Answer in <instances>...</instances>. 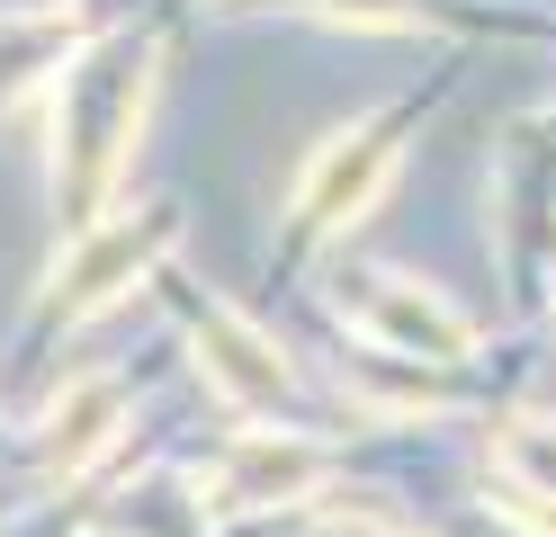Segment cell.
<instances>
[{"mask_svg": "<svg viewBox=\"0 0 556 537\" xmlns=\"http://www.w3.org/2000/svg\"><path fill=\"white\" fill-rule=\"evenodd\" d=\"M341 314H359V332L387 341L395 358H413V368H458V358L476 349V322L448 296H431V286L395 278V269L351 278V286H341Z\"/></svg>", "mask_w": 556, "mask_h": 537, "instance_id": "obj_1", "label": "cell"}, {"mask_svg": "<svg viewBox=\"0 0 556 537\" xmlns=\"http://www.w3.org/2000/svg\"><path fill=\"white\" fill-rule=\"evenodd\" d=\"M395 170V126H359V135H332L315 170L296 179V233H332V225H359V215L377 206V189H387Z\"/></svg>", "mask_w": 556, "mask_h": 537, "instance_id": "obj_2", "label": "cell"}, {"mask_svg": "<svg viewBox=\"0 0 556 537\" xmlns=\"http://www.w3.org/2000/svg\"><path fill=\"white\" fill-rule=\"evenodd\" d=\"M315 484H324V448H305V439H242L225 457V475H216V501L225 511H252V501H296Z\"/></svg>", "mask_w": 556, "mask_h": 537, "instance_id": "obj_3", "label": "cell"}, {"mask_svg": "<svg viewBox=\"0 0 556 537\" xmlns=\"http://www.w3.org/2000/svg\"><path fill=\"white\" fill-rule=\"evenodd\" d=\"M198 349H206V376H216L233 404H278V394H288V358H278L252 322L206 314V322H198Z\"/></svg>", "mask_w": 556, "mask_h": 537, "instance_id": "obj_4", "label": "cell"}, {"mask_svg": "<svg viewBox=\"0 0 556 537\" xmlns=\"http://www.w3.org/2000/svg\"><path fill=\"white\" fill-rule=\"evenodd\" d=\"M494 475L511 493V511H556V421L547 412H511L494 430Z\"/></svg>", "mask_w": 556, "mask_h": 537, "instance_id": "obj_5", "label": "cell"}, {"mask_svg": "<svg viewBox=\"0 0 556 537\" xmlns=\"http://www.w3.org/2000/svg\"><path fill=\"white\" fill-rule=\"evenodd\" d=\"M520 520H530V528H539V537H556V511H520Z\"/></svg>", "mask_w": 556, "mask_h": 537, "instance_id": "obj_6", "label": "cell"}, {"mask_svg": "<svg viewBox=\"0 0 556 537\" xmlns=\"http://www.w3.org/2000/svg\"><path fill=\"white\" fill-rule=\"evenodd\" d=\"M332 537H387V528H332Z\"/></svg>", "mask_w": 556, "mask_h": 537, "instance_id": "obj_7", "label": "cell"}]
</instances>
